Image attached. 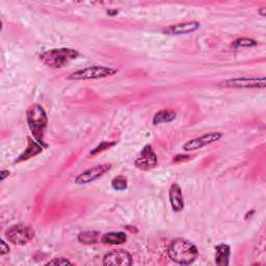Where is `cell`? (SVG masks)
Returning a JSON list of instances; mask_svg holds the SVG:
<instances>
[{
	"instance_id": "6da1fadb",
	"label": "cell",
	"mask_w": 266,
	"mask_h": 266,
	"mask_svg": "<svg viewBox=\"0 0 266 266\" xmlns=\"http://www.w3.org/2000/svg\"><path fill=\"white\" fill-rule=\"evenodd\" d=\"M26 122L35 141L44 149L48 147L45 142V133L48 125V117L44 107L40 104H32L26 110Z\"/></svg>"
},
{
	"instance_id": "7a4b0ae2",
	"label": "cell",
	"mask_w": 266,
	"mask_h": 266,
	"mask_svg": "<svg viewBox=\"0 0 266 266\" xmlns=\"http://www.w3.org/2000/svg\"><path fill=\"white\" fill-rule=\"evenodd\" d=\"M169 258L180 265L193 264L199 258V249L184 238H176L167 248Z\"/></svg>"
},
{
	"instance_id": "3957f363",
	"label": "cell",
	"mask_w": 266,
	"mask_h": 266,
	"mask_svg": "<svg viewBox=\"0 0 266 266\" xmlns=\"http://www.w3.org/2000/svg\"><path fill=\"white\" fill-rule=\"evenodd\" d=\"M79 52L73 48H54L40 54V60L45 66L52 69H60L65 67L71 61L78 58Z\"/></svg>"
},
{
	"instance_id": "277c9868",
	"label": "cell",
	"mask_w": 266,
	"mask_h": 266,
	"mask_svg": "<svg viewBox=\"0 0 266 266\" xmlns=\"http://www.w3.org/2000/svg\"><path fill=\"white\" fill-rule=\"evenodd\" d=\"M118 73V69L107 66H100L95 65L82 68L76 71L70 73L67 76L69 80H92V79H99L113 76Z\"/></svg>"
},
{
	"instance_id": "5b68a950",
	"label": "cell",
	"mask_w": 266,
	"mask_h": 266,
	"mask_svg": "<svg viewBox=\"0 0 266 266\" xmlns=\"http://www.w3.org/2000/svg\"><path fill=\"white\" fill-rule=\"evenodd\" d=\"M7 240L14 245H25L35 238V231L29 226L14 225L6 231Z\"/></svg>"
},
{
	"instance_id": "8992f818",
	"label": "cell",
	"mask_w": 266,
	"mask_h": 266,
	"mask_svg": "<svg viewBox=\"0 0 266 266\" xmlns=\"http://www.w3.org/2000/svg\"><path fill=\"white\" fill-rule=\"evenodd\" d=\"M218 87L226 89H265L266 79L262 77H237L223 80Z\"/></svg>"
},
{
	"instance_id": "52a82bcc",
	"label": "cell",
	"mask_w": 266,
	"mask_h": 266,
	"mask_svg": "<svg viewBox=\"0 0 266 266\" xmlns=\"http://www.w3.org/2000/svg\"><path fill=\"white\" fill-rule=\"evenodd\" d=\"M111 166L113 165H111L110 163H103V164H98L93 167H90L89 170L79 174L75 178L74 182L78 185L90 184L92 183V182L98 180L102 176H104L106 173H108L111 170Z\"/></svg>"
},
{
	"instance_id": "ba28073f",
	"label": "cell",
	"mask_w": 266,
	"mask_h": 266,
	"mask_svg": "<svg viewBox=\"0 0 266 266\" xmlns=\"http://www.w3.org/2000/svg\"><path fill=\"white\" fill-rule=\"evenodd\" d=\"M158 163V157L151 145H146L134 161V165L142 171H150Z\"/></svg>"
},
{
	"instance_id": "9c48e42d",
	"label": "cell",
	"mask_w": 266,
	"mask_h": 266,
	"mask_svg": "<svg viewBox=\"0 0 266 266\" xmlns=\"http://www.w3.org/2000/svg\"><path fill=\"white\" fill-rule=\"evenodd\" d=\"M222 135L223 134L221 132H218V131L205 133L204 135L197 137V138L190 139V141H188L186 144H184L183 150L186 152H190V151H195V150L202 149L208 145H211L215 142H218L219 139H221Z\"/></svg>"
},
{
	"instance_id": "30bf717a",
	"label": "cell",
	"mask_w": 266,
	"mask_h": 266,
	"mask_svg": "<svg viewBox=\"0 0 266 266\" xmlns=\"http://www.w3.org/2000/svg\"><path fill=\"white\" fill-rule=\"evenodd\" d=\"M133 260L130 253L125 249H115L108 251L103 257L102 264L107 265H120V266H130Z\"/></svg>"
},
{
	"instance_id": "8fae6325",
	"label": "cell",
	"mask_w": 266,
	"mask_h": 266,
	"mask_svg": "<svg viewBox=\"0 0 266 266\" xmlns=\"http://www.w3.org/2000/svg\"><path fill=\"white\" fill-rule=\"evenodd\" d=\"M200 26L201 23L199 21H186L167 26L166 29L163 30V33L165 35H170V36L187 35L197 32L200 29Z\"/></svg>"
},
{
	"instance_id": "7c38bea8",
	"label": "cell",
	"mask_w": 266,
	"mask_h": 266,
	"mask_svg": "<svg viewBox=\"0 0 266 266\" xmlns=\"http://www.w3.org/2000/svg\"><path fill=\"white\" fill-rule=\"evenodd\" d=\"M44 148L42 147L40 144H38L35 138H32L31 136L27 137V147L26 149L20 154V155L16 158V160L14 161V163H21L23 161L30 160L31 158L39 155L40 153L43 152Z\"/></svg>"
},
{
	"instance_id": "4fadbf2b",
	"label": "cell",
	"mask_w": 266,
	"mask_h": 266,
	"mask_svg": "<svg viewBox=\"0 0 266 266\" xmlns=\"http://www.w3.org/2000/svg\"><path fill=\"white\" fill-rule=\"evenodd\" d=\"M169 198H170L171 206L175 212L183 211L184 207H185L183 193H182V189L177 183L172 184V186L170 187Z\"/></svg>"
},
{
	"instance_id": "5bb4252c",
	"label": "cell",
	"mask_w": 266,
	"mask_h": 266,
	"mask_svg": "<svg viewBox=\"0 0 266 266\" xmlns=\"http://www.w3.org/2000/svg\"><path fill=\"white\" fill-rule=\"evenodd\" d=\"M231 257V246L221 243L215 246V263L218 266H228Z\"/></svg>"
},
{
	"instance_id": "9a60e30c",
	"label": "cell",
	"mask_w": 266,
	"mask_h": 266,
	"mask_svg": "<svg viewBox=\"0 0 266 266\" xmlns=\"http://www.w3.org/2000/svg\"><path fill=\"white\" fill-rule=\"evenodd\" d=\"M101 242L108 245H121L127 240V235L124 232H109L101 237Z\"/></svg>"
},
{
	"instance_id": "2e32d148",
	"label": "cell",
	"mask_w": 266,
	"mask_h": 266,
	"mask_svg": "<svg viewBox=\"0 0 266 266\" xmlns=\"http://www.w3.org/2000/svg\"><path fill=\"white\" fill-rule=\"evenodd\" d=\"M177 115L175 111L170 109H162L159 110L158 113L155 114L153 117V124L154 125H160L163 123H170L173 122L176 119Z\"/></svg>"
},
{
	"instance_id": "e0dca14e",
	"label": "cell",
	"mask_w": 266,
	"mask_h": 266,
	"mask_svg": "<svg viewBox=\"0 0 266 266\" xmlns=\"http://www.w3.org/2000/svg\"><path fill=\"white\" fill-rule=\"evenodd\" d=\"M100 233L96 232V231H87V232H82L78 235L77 239L81 244H95L99 240Z\"/></svg>"
},
{
	"instance_id": "ac0fdd59",
	"label": "cell",
	"mask_w": 266,
	"mask_h": 266,
	"mask_svg": "<svg viewBox=\"0 0 266 266\" xmlns=\"http://www.w3.org/2000/svg\"><path fill=\"white\" fill-rule=\"evenodd\" d=\"M258 45V42L254 39H250V38H239V39H236L233 43L232 46L235 48H239V47H255Z\"/></svg>"
},
{
	"instance_id": "d6986e66",
	"label": "cell",
	"mask_w": 266,
	"mask_h": 266,
	"mask_svg": "<svg viewBox=\"0 0 266 266\" xmlns=\"http://www.w3.org/2000/svg\"><path fill=\"white\" fill-rule=\"evenodd\" d=\"M111 187H113L117 191H123L126 190L128 187V180L124 176H118L115 177L111 181Z\"/></svg>"
},
{
	"instance_id": "ffe728a7",
	"label": "cell",
	"mask_w": 266,
	"mask_h": 266,
	"mask_svg": "<svg viewBox=\"0 0 266 266\" xmlns=\"http://www.w3.org/2000/svg\"><path fill=\"white\" fill-rule=\"evenodd\" d=\"M117 145V142H102L100 143L99 145H98L96 148H94L90 153L89 155L90 156H95V155H98L99 153H102L110 148H113L114 146Z\"/></svg>"
},
{
	"instance_id": "44dd1931",
	"label": "cell",
	"mask_w": 266,
	"mask_h": 266,
	"mask_svg": "<svg viewBox=\"0 0 266 266\" xmlns=\"http://www.w3.org/2000/svg\"><path fill=\"white\" fill-rule=\"evenodd\" d=\"M46 265H73V263L70 262L69 260H67L65 258H55V259L47 262Z\"/></svg>"
},
{
	"instance_id": "7402d4cb",
	"label": "cell",
	"mask_w": 266,
	"mask_h": 266,
	"mask_svg": "<svg viewBox=\"0 0 266 266\" xmlns=\"http://www.w3.org/2000/svg\"><path fill=\"white\" fill-rule=\"evenodd\" d=\"M0 256H5L7 254L10 253V247H9V244L6 243L5 240H0Z\"/></svg>"
},
{
	"instance_id": "603a6c76",
	"label": "cell",
	"mask_w": 266,
	"mask_h": 266,
	"mask_svg": "<svg viewBox=\"0 0 266 266\" xmlns=\"http://www.w3.org/2000/svg\"><path fill=\"white\" fill-rule=\"evenodd\" d=\"M189 158H190L189 155H185V154H179V155H177V156L174 157L173 162H174V163H179V162H182V161L188 160Z\"/></svg>"
},
{
	"instance_id": "cb8c5ba5",
	"label": "cell",
	"mask_w": 266,
	"mask_h": 266,
	"mask_svg": "<svg viewBox=\"0 0 266 266\" xmlns=\"http://www.w3.org/2000/svg\"><path fill=\"white\" fill-rule=\"evenodd\" d=\"M10 172L8 170H3L2 171V176H0V179H2V182H4L6 180L7 177H9Z\"/></svg>"
},
{
	"instance_id": "d4e9b609",
	"label": "cell",
	"mask_w": 266,
	"mask_h": 266,
	"mask_svg": "<svg viewBox=\"0 0 266 266\" xmlns=\"http://www.w3.org/2000/svg\"><path fill=\"white\" fill-rule=\"evenodd\" d=\"M106 13H107V15H109V16L113 17V16L117 15V14H118L119 12H118L117 10H108Z\"/></svg>"
},
{
	"instance_id": "484cf974",
	"label": "cell",
	"mask_w": 266,
	"mask_h": 266,
	"mask_svg": "<svg viewBox=\"0 0 266 266\" xmlns=\"http://www.w3.org/2000/svg\"><path fill=\"white\" fill-rule=\"evenodd\" d=\"M265 11H266V9H265V8H261V9L259 10V14H260V15H261L262 17H264V16L266 15V13H265Z\"/></svg>"
},
{
	"instance_id": "4316f807",
	"label": "cell",
	"mask_w": 266,
	"mask_h": 266,
	"mask_svg": "<svg viewBox=\"0 0 266 266\" xmlns=\"http://www.w3.org/2000/svg\"><path fill=\"white\" fill-rule=\"evenodd\" d=\"M126 230H130V231H132V232H134V233H137V229L134 228V227H130V226H128V227H126Z\"/></svg>"
}]
</instances>
